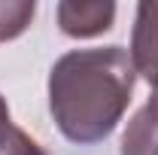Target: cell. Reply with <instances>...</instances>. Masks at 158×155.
Instances as JSON below:
<instances>
[{
  "instance_id": "obj_1",
  "label": "cell",
  "mask_w": 158,
  "mask_h": 155,
  "mask_svg": "<svg viewBox=\"0 0 158 155\" xmlns=\"http://www.w3.org/2000/svg\"><path fill=\"white\" fill-rule=\"evenodd\" d=\"M134 82V64L122 46L64 52L49 70V113L70 143L94 146L122 122Z\"/></svg>"
},
{
  "instance_id": "obj_2",
  "label": "cell",
  "mask_w": 158,
  "mask_h": 155,
  "mask_svg": "<svg viewBox=\"0 0 158 155\" xmlns=\"http://www.w3.org/2000/svg\"><path fill=\"white\" fill-rule=\"evenodd\" d=\"M131 64L134 73L158 91V0L137 3V15L131 27Z\"/></svg>"
},
{
  "instance_id": "obj_3",
  "label": "cell",
  "mask_w": 158,
  "mask_h": 155,
  "mask_svg": "<svg viewBox=\"0 0 158 155\" xmlns=\"http://www.w3.org/2000/svg\"><path fill=\"white\" fill-rule=\"evenodd\" d=\"M55 19L67 37L76 40L100 37V34L113 31L116 3H110V0H88V3L85 0H61L55 6Z\"/></svg>"
},
{
  "instance_id": "obj_4",
  "label": "cell",
  "mask_w": 158,
  "mask_h": 155,
  "mask_svg": "<svg viewBox=\"0 0 158 155\" xmlns=\"http://www.w3.org/2000/svg\"><path fill=\"white\" fill-rule=\"evenodd\" d=\"M118 155H158V91H152L149 100L131 116Z\"/></svg>"
},
{
  "instance_id": "obj_5",
  "label": "cell",
  "mask_w": 158,
  "mask_h": 155,
  "mask_svg": "<svg viewBox=\"0 0 158 155\" xmlns=\"http://www.w3.org/2000/svg\"><path fill=\"white\" fill-rule=\"evenodd\" d=\"M37 15L34 0H0V43L21 37Z\"/></svg>"
},
{
  "instance_id": "obj_6",
  "label": "cell",
  "mask_w": 158,
  "mask_h": 155,
  "mask_svg": "<svg viewBox=\"0 0 158 155\" xmlns=\"http://www.w3.org/2000/svg\"><path fill=\"white\" fill-rule=\"evenodd\" d=\"M0 155H46V149H43V146H40V143L27 134V131L15 128V131H12V137L0 146Z\"/></svg>"
},
{
  "instance_id": "obj_7",
  "label": "cell",
  "mask_w": 158,
  "mask_h": 155,
  "mask_svg": "<svg viewBox=\"0 0 158 155\" xmlns=\"http://www.w3.org/2000/svg\"><path fill=\"white\" fill-rule=\"evenodd\" d=\"M19 125H12V116H9V103H6V97L0 94V146L12 137V131H15Z\"/></svg>"
}]
</instances>
